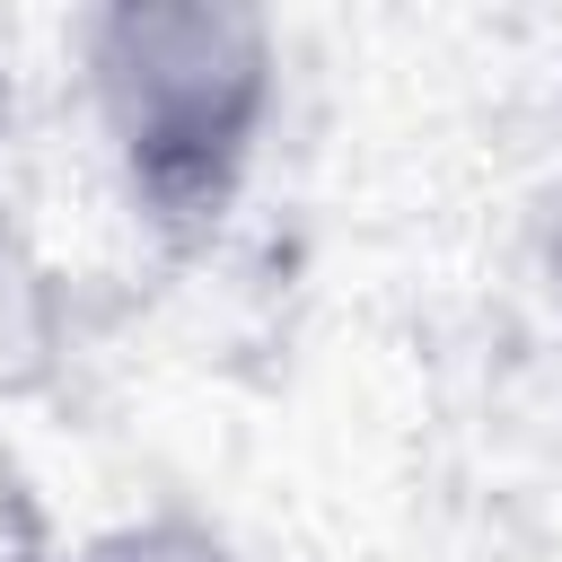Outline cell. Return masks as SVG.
Listing matches in <instances>:
<instances>
[{
	"label": "cell",
	"mask_w": 562,
	"mask_h": 562,
	"mask_svg": "<svg viewBox=\"0 0 562 562\" xmlns=\"http://www.w3.org/2000/svg\"><path fill=\"white\" fill-rule=\"evenodd\" d=\"M536 255H544V281H553V299H562V167H553L544 211H536Z\"/></svg>",
	"instance_id": "3"
},
{
	"label": "cell",
	"mask_w": 562,
	"mask_h": 562,
	"mask_svg": "<svg viewBox=\"0 0 562 562\" xmlns=\"http://www.w3.org/2000/svg\"><path fill=\"white\" fill-rule=\"evenodd\" d=\"M79 88L132 211L158 237H211L255 176L281 44L237 0H114L79 18Z\"/></svg>",
	"instance_id": "1"
},
{
	"label": "cell",
	"mask_w": 562,
	"mask_h": 562,
	"mask_svg": "<svg viewBox=\"0 0 562 562\" xmlns=\"http://www.w3.org/2000/svg\"><path fill=\"white\" fill-rule=\"evenodd\" d=\"M70 562H246L211 518H184V509H149V518H123L105 536H88Z\"/></svg>",
	"instance_id": "2"
}]
</instances>
